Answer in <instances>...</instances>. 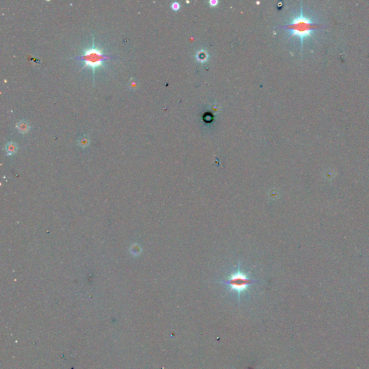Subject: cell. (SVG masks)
<instances>
[{"mask_svg":"<svg viewBox=\"0 0 369 369\" xmlns=\"http://www.w3.org/2000/svg\"><path fill=\"white\" fill-rule=\"evenodd\" d=\"M322 27V25L316 23L311 18L305 15L301 9L299 15L293 17L290 23L286 25L284 28L289 31L291 37L295 36L299 38L303 45L305 39L310 38L314 30Z\"/></svg>","mask_w":369,"mask_h":369,"instance_id":"obj_1","label":"cell"},{"mask_svg":"<svg viewBox=\"0 0 369 369\" xmlns=\"http://www.w3.org/2000/svg\"><path fill=\"white\" fill-rule=\"evenodd\" d=\"M110 58V56L104 54L102 49L95 46L94 38H93L92 46L85 49L83 51L82 54L77 57L76 58L82 60L84 61L83 69L86 67L92 70L93 76H95V70L98 68H103L105 61Z\"/></svg>","mask_w":369,"mask_h":369,"instance_id":"obj_2","label":"cell"},{"mask_svg":"<svg viewBox=\"0 0 369 369\" xmlns=\"http://www.w3.org/2000/svg\"><path fill=\"white\" fill-rule=\"evenodd\" d=\"M255 280H252L248 276L247 274L242 270L238 269L235 273H232L226 281H222L223 284L229 286L232 291H235L238 293L239 297L241 293L245 292L250 285L255 283Z\"/></svg>","mask_w":369,"mask_h":369,"instance_id":"obj_3","label":"cell"},{"mask_svg":"<svg viewBox=\"0 0 369 369\" xmlns=\"http://www.w3.org/2000/svg\"><path fill=\"white\" fill-rule=\"evenodd\" d=\"M17 129L20 133H26L30 130V125L26 121L20 120L17 124Z\"/></svg>","mask_w":369,"mask_h":369,"instance_id":"obj_4","label":"cell"},{"mask_svg":"<svg viewBox=\"0 0 369 369\" xmlns=\"http://www.w3.org/2000/svg\"><path fill=\"white\" fill-rule=\"evenodd\" d=\"M17 144H16V143L12 142L8 143L6 146L7 154L10 155V154H14L16 152V150H17Z\"/></svg>","mask_w":369,"mask_h":369,"instance_id":"obj_5","label":"cell"},{"mask_svg":"<svg viewBox=\"0 0 369 369\" xmlns=\"http://www.w3.org/2000/svg\"><path fill=\"white\" fill-rule=\"evenodd\" d=\"M78 143L82 147H86L90 144V138L87 135H84L79 138Z\"/></svg>","mask_w":369,"mask_h":369,"instance_id":"obj_6","label":"cell"},{"mask_svg":"<svg viewBox=\"0 0 369 369\" xmlns=\"http://www.w3.org/2000/svg\"><path fill=\"white\" fill-rule=\"evenodd\" d=\"M138 81L136 80V79L134 78V77H131V79H130V80L128 81V87L130 90L133 91V90H136V89L138 88Z\"/></svg>","mask_w":369,"mask_h":369,"instance_id":"obj_7","label":"cell"},{"mask_svg":"<svg viewBox=\"0 0 369 369\" xmlns=\"http://www.w3.org/2000/svg\"><path fill=\"white\" fill-rule=\"evenodd\" d=\"M197 59L199 60V61H201V62H204V61H206L207 58H208V55H207L206 52H199L198 53V55H197Z\"/></svg>","mask_w":369,"mask_h":369,"instance_id":"obj_8","label":"cell"},{"mask_svg":"<svg viewBox=\"0 0 369 369\" xmlns=\"http://www.w3.org/2000/svg\"><path fill=\"white\" fill-rule=\"evenodd\" d=\"M171 7L172 8L173 10L175 11H177L180 7V4L178 2H173L172 4V5H171Z\"/></svg>","mask_w":369,"mask_h":369,"instance_id":"obj_9","label":"cell"},{"mask_svg":"<svg viewBox=\"0 0 369 369\" xmlns=\"http://www.w3.org/2000/svg\"><path fill=\"white\" fill-rule=\"evenodd\" d=\"M218 3V2L217 1V0H211V1H209V4H210V5L212 7L217 6Z\"/></svg>","mask_w":369,"mask_h":369,"instance_id":"obj_10","label":"cell"}]
</instances>
